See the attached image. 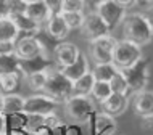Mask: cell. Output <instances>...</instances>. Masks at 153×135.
I'll list each match as a JSON object with an SVG mask.
<instances>
[{
	"label": "cell",
	"mask_w": 153,
	"mask_h": 135,
	"mask_svg": "<svg viewBox=\"0 0 153 135\" xmlns=\"http://www.w3.org/2000/svg\"><path fill=\"white\" fill-rule=\"evenodd\" d=\"M123 27V40H129V42L143 47L148 45L153 40V31L150 24L147 23L143 13H131L126 15L121 23Z\"/></svg>",
	"instance_id": "cell-1"
},
{
	"label": "cell",
	"mask_w": 153,
	"mask_h": 135,
	"mask_svg": "<svg viewBox=\"0 0 153 135\" xmlns=\"http://www.w3.org/2000/svg\"><path fill=\"white\" fill-rule=\"evenodd\" d=\"M44 93L53 98L55 101H66L73 95V82L66 79L63 72L58 68H53V64L48 68L47 74V84L44 87Z\"/></svg>",
	"instance_id": "cell-2"
},
{
	"label": "cell",
	"mask_w": 153,
	"mask_h": 135,
	"mask_svg": "<svg viewBox=\"0 0 153 135\" xmlns=\"http://www.w3.org/2000/svg\"><path fill=\"white\" fill-rule=\"evenodd\" d=\"M65 109L68 117H71L74 122L84 124L94 117L95 101L90 95H71L65 101Z\"/></svg>",
	"instance_id": "cell-3"
},
{
	"label": "cell",
	"mask_w": 153,
	"mask_h": 135,
	"mask_svg": "<svg viewBox=\"0 0 153 135\" xmlns=\"http://www.w3.org/2000/svg\"><path fill=\"white\" fill-rule=\"evenodd\" d=\"M150 63L148 60H145L142 56L137 63H134L132 66L126 68V69H121L124 79L127 82V87H129V95L131 93H137V92H142L145 90L147 84H148V79H150Z\"/></svg>",
	"instance_id": "cell-4"
},
{
	"label": "cell",
	"mask_w": 153,
	"mask_h": 135,
	"mask_svg": "<svg viewBox=\"0 0 153 135\" xmlns=\"http://www.w3.org/2000/svg\"><path fill=\"white\" fill-rule=\"evenodd\" d=\"M140 58H142V47L129 42V40L121 39L116 42V47L113 50V60H111V63L121 71V69H126V68L132 66L134 63H137Z\"/></svg>",
	"instance_id": "cell-5"
},
{
	"label": "cell",
	"mask_w": 153,
	"mask_h": 135,
	"mask_svg": "<svg viewBox=\"0 0 153 135\" xmlns=\"http://www.w3.org/2000/svg\"><path fill=\"white\" fill-rule=\"evenodd\" d=\"M15 55L18 60H32L37 56H47V50L39 35H19L15 42Z\"/></svg>",
	"instance_id": "cell-6"
},
{
	"label": "cell",
	"mask_w": 153,
	"mask_h": 135,
	"mask_svg": "<svg viewBox=\"0 0 153 135\" xmlns=\"http://www.w3.org/2000/svg\"><path fill=\"white\" fill-rule=\"evenodd\" d=\"M58 108V101L45 95L44 92L24 98V114H34V116H48L55 114Z\"/></svg>",
	"instance_id": "cell-7"
},
{
	"label": "cell",
	"mask_w": 153,
	"mask_h": 135,
	"mask_svg": "<svg viewBox=\"0 0 153 135\" xmlns=\"http://www.w3.org/2000/svg\"><path fill=\"white\" fill-rule=\"evenodd\" d=\"M118 40L113 37L111 34L98 37L95 40L89 42V52L90 58L95 64H103V63H111L113 60V50L116 47Z\"/></svg>",
	"instance_id": "cell-8"
},
{
	"label": "cell",
	"mask_w": 153,
	"mask_h": 135,
	"mask_svg": "<svg viewBox=\"0 0 153 135\" xmlns=\"http://www.w3.org/2000/svg\"><path fill=\"white\" fill-rule=\"evenodd\" d=\"M81 31H82V35H84L89 42L98 39V37H103V35L111 34L110 27L106 26V23L98 16L97 11H89V13H85V19H84V24H82Z\"/></svg>",
	"instance_id": "cell-9"
},
{
	"label": "cell",
	"mask_w": 153,
	"mask_h": 135,
	"mask_svg": "<svg viewBox=\"0 0 153 135\" xmlns=\"http://www.w3.org/2000/svg\"><path fill=\"white\" fill-rule=\"evenodd\" d=\"M98 13V16L103 19V21L106 23V26L110 27V31L116 29L119 24L123 23L124 16H126V8H123L121 5H118L116 2H113V0H106V2H103L100 7L95 10Z\"/></svg>",
	"instance_id": "cell-10"
},
{
	"label": "cell",
	"mask_w": 153,
	"mask_h": 135,
	"mask_svg": "<svg viewBox=\"0 0 153 135\" xmlns=\"http://www.w3.org/2000/svg\"><path fill=\"white\" fill-rule=\"evenodd\" d=\"M79 53L81 50L73 42H60L53 48V61H55L56 68H66L76 61Z\"/></svg>",
	"instance_id": "cell-11"
},
{
	"label": "cell",
	"mask_w": 153,
	"mask_h": 135,
	"mask_svg": "<svg viewBox=\"0 0 153 135\" xmlns=\"http://www.w3.org/2000/svg\"><path fill=\"white\" fill-rule=\"evenodd\" d=\"M42 27H44L45 34H47L48 37L53 39V40H58V42H63L66 39V35L69 34V29H68V26H66L61 13L50 15L48 19L44 23Z\"/></svg>",
	"instance_id": "cell-12"
},
{
	"label": "cell",
	"mask_w": 153,
	"mask_h": 135,
	"mask_svg": "<svg viewBox=\"0 0 153 135\" xmlns=\"http://www.w3.org/2000/svg\"><path fill=\"white\" fill-rule=\"evenodd\" d=\"M58 69L63 72V76L66 77V79H69L71 82H74V80H77L79 77L84 76L85 72L90 71V63H89L87 56L81 52L74 63H71L69 66H66V68H58Z\"/></svg>",
	"instance_id": "cell-13"
},
{
	"label": "cell",
	"mask_w": 153,
	"mask_h": 135,
	"mask_svg": "<svg viewBox=\"0 0 153 135\" xmlns=\"http://www.w3.org/2000/svg\"><path fill=\"white\" fill-rule=\"evenodd\" d=\"M129 106V95H124V93H111L102 103L103 113L110 114V116H119L127 109Z\"/></svg>",
	"instance_id": "cell-14"
},
{
	"label": "cell",
	"mask_w": 153,
	"mask_h": 135,
	"mask_svg": "<svg viewBox=\"0 0 153 135\" xmlns=\"http://www.w3.org/2000/svg\"><path fill=\"white\" fill-rule=\"evenodd\" d=\"M134 111L140 117L153 116V92L152 90H142L134 93Z\"/></svg>",
	"instance_id": "cell-15"
},
{
	"label": "cell",
	"mask_w": 153,
	"mask_h": 135,
	"mask_svg": "<svg viewBox=\"0 0 153 135\" xmlns=\"http://www.w3.org/2000/svg\"><path fill=\"white\" fill-rule=\"evenodd\" d=\"M94 130L95 135H114L116 132V121L113 116L106 113L94 114Z\"/></svg>",
	"instance_id": "cell-16"
},
{
	"label": "cell",
	"mask_w": 153,
	"mask_h": 135,
	"mask_svg": "<svg viewBox=\"0 0 153 135\" xmlns=\"http://www.w3.org/2000/svg\"><path fill=\"white\" fill-rule=\"evenodd\" d=\"M13 19L15 26L18 27L19 34H24V35H37L40 31H42V26L37 24L36 21H32L31 18H27L24 13H19V15H13L10 16Z\"/></svg>",
	"instance_id": "cell-17"
},
{
	"label": "cell",
	"mask_w": 153,
	"mask_h": 135,
	"mask_svg": "<svg viewBox=\"0 0 153 135\" xmlns=\"http://www.w3.org/2000/svg\"><path fill=\"white\" fill-rule=\"evenodd\" d=\"M52 66V61L48 60V56H37L32 60H19V68H21L23 76H27L31 72H37V71H44Z\"/></svg>",
	"instance_id": "cell-18"
},
{
	"label": "cell",
	"mask_w": 153,
	"mask_h": 135,
	"mask_svg": "<svg viewBox=\"0 0 153 135\" xmlns=\"http://www.w3.org/2000/svg\"><path fill=\"white\" fill-rule=\"evenodd\" d=\"M24 15L27 18H31L32 21H36L37 24L44 26V23L48 19V16L52 13L48 11V8L45 7V3L40 0V2H34V3H29L26 5V10H24Z\"/></svg>",
	"instance_id": "cell-19"
},
{
	"label": "cell",
	"mask_w": 153,
	"mask_h": 135,
	"mask_svg": "<svg viewBox=\"0 0 153 135\" xmlns=\"http://www.w3.org/2000/svg\"><path fill=\"white\" fill-rule=\"evenodd\" d=\"M24 111V97L19 93L3 95V114H19Z\"/></svg>",
	"instance_id": "cell-20"
},
{
	"label": "cell",
	"mask_w": 153,
	"mask_h": 135,
	"mask_svg": "<svg viewBox=\"0 0 153 135\" xmlns=\"http://www.w3.org/2000/svg\"><path fill=\"white\" fill-rule=\"evenodd\" d=\"M18 37H19V31L15 26L13 19L10 16L0 19V42H16Z\"/></svg>",
	"instance_id": "cell-21"
},
{
	"label": "cell",
	"mask_w": 153,
	"mask_h": 135,
	"mask_svg": "<svg viewBox=\"0 0 153 135\" xmlns=\"http://www.w3.org/2000/svg\"><path fill=\"white\" fill-rule=\"evenodd\" d=\"M90 71H92L95 80H100V82H110L111 77L116 74L119 69L114 66L113 63H103V64H95Z\"/></svg>",
	"instance_id": "cell-22"
},
{
	"label": "cell",
	"mask_w": 153,
	"mask_h": 135,
	"mask_svg": "<svg viewBox=\"0 0 153 135\" xmlns=\"http://www.w3.org/2000/svg\"><path fill=\"white\" fill-rule=\"evenodd\" d=\"M21 76L23 74H0V93H16V89L21 84Z\"/></svg>",
	"instance_id": "cell-23"
},
{
	"label": "cell",
	"mask_w": 153,
	"mask_h": 135,
	"mask_svg": "<svg viewBox=\"0 0 153 135\" xmlns=\"http://www.w3.org/2000/svg\"><path fill=\"white\" fill-rule=\"evenodd\" d=\"M95 82L92 71L85 72L82 77L73 82V95H90V90Z\"/></svg>",
	"instance_id": "cell-24"
},
{
	"label": "cell",
	"mask_w": 153,
	"mask_h": 135,
	"mask_svg": "<svg viewBox=\"0 0 153 135\" xmlns=\"http://www.w3.org/2000/svg\"><path fill=\"white\" fill-rule=\"evenodd\" d=\"M47 74H48V69H44V71L31 72V74L26 76V82L34 93L44 92V87L47 84Z\"/></svg>",
	"instance_id": "cell-25"
},
{
	"label": "cell",
	"mask_w": 153,
	"mask_h": 135,
	"mask_svg": "<svg viewBox=\"0 0 153 135\" xmlns=\"http://www.w3.org/2000/svg\"><path fill=\"white\" fill-rule=\"evenodd\" d=\"M0 74H23L16 55L0 56Z\"/></svg>",
	"instance_id": "cell-26"
},
{
	"label": "cell",
	"mask_w": 153,
	"mask_h": 135,
	"mask_svg": "<svg viewBox=\"0 0 153 135\" xmlns=\"http://www.w3.org/2000/svg\"><path fill=\"white\" fill-rule=\"evenodd\" d=\"M111 87L108 82H100V80H95L92 85V90H90V97H92L94 101H98V103H103L110 95H111Z\"/></svg>",
	"instance_id": "cell-27"
},
{
	"label": "cell",
	"mask_w": 153,
	"mask_h": 135,
	"mask_svg": "<svg viewBox=\"0 0 153 135\" xmlns=\"http://www.w3.org/2000/svg\"><path fill=\"white\" fill-rule=\"evenodd\" d=\"M63 16L66 26L68 29H81L82 24H84V19H85V13L84 11H63L61 13Z\"/></svg>",
	"instance_id": "cell-28"
},
{
	"label": "cell",
	"mask_w": 153,
	"mask_h": 135,
	"mask_svg": "<svg viewBox=\"0 0 153 135\" xmlns=\"http://www.w3.org/2000/svg\"><path fill=\"white\" fill-rule=\"evenodd\" d=\"M108 84H110L111 92L113 93H124V95H129V87H127V82H126V79H124L121 71H118L116 74L111 77V80Z\"/></svg>",
	"instance_id": "cell-29"
},
{
	"label": "cell",
	"mask_w": 153,
	"mask_h": 135,
	"mask_svg": "<svg viewBox=\"0 0 153 135\" xmlns=\"http://www.w3.org/2000/svg\"><path fill=\"white\" fill-rule=\"evenodd\" d=\"M63 11H84L85 13L84 0H63L61 13H63Z\"/></svg>",
	"instance_id": "cell-30"
},
{
	"label": "cell",
	"mask_w": 153,
	"mask_h": 135,
	"mask_svg": "<svg viewBox=\"0 0 153 135\" xmlns=\"http://www.w3.org/2000/svg\"><path fill=\"white\" fill-rule=\"evenodd\" d=\"M7 2H8V11H10V16L24 13V10H26V3H24L23 0H7Z\"/></svg>",
	"instance_id": "cell-31"
},
{
	"label": "cell",
	"mask_w": 153,
	"mask_h": 135,
	"mask_svg": "<svg viewBox=\"0 0 153 135\" xmlns=\"http://www.w3.org/2000/svg\"><path fill=\"white\" fill-rule=\"evenodd\" d=\"M45 3V7L48 8L52 15L55 13H61V8H63V0H42Z\"/></svg>",
	"instance_id": "cell-32"
},
{
	"label": "cell",
	"mask_w": 153,
	"mask_h": 135,
	"mask_svg": "<svg viewBox=\"0 0 153 135\" xmlns=\"http://www.w3.org/2000/svg\"><path fill=\"white\" fill-rule=\"evenodd\" d=\"M15 55V42H0V56Z\"/></svg>",
	"instance_id": "cell-33"
},
{
	"label": "cell",
	"mask_w": 153,
	"mask_h": 135,
	"mask_svg": "<svg viewBox=\"0 0 153 135\" xmlns=\"http://www.w3.org/2000/svg\"><path fill=\"white\" fill-rule=\"evenodd\" d=\"M103 2H106V0H84V5H85V8H87V13L89 11H95Z\"/></svg>",
	"instance_id": "cell-34"
},
{
	"label": "cell",
	"mask_w": 153,
	"mask_h": 135,
	"mask_svg": "<svg viewBox=\"0 0 153 135\" xmlns=\"http://www.w3.org/2000/svg\"><path fill=\"white\" fill-rule=\"evenodd\" d=\"M10 11H8V2L7 0H0V19L2 18H8Z\"/></svg>",
	"instance_id": "cell-35"
},
{
	"label": "cell",
	"mask_w": 153,
	"mask_h": 135,
	"mask_svg": "<svg viewBox=\"0 0 153 135\" xmlns=\"http://www.w3.org/2000/svg\"><path fill=\"white\" fill-rule=\"evenodd\" d=\"M113 2H116L118 5H121L123 8H126V10L127 8H134L139 3L137 0H113Z\"/></svg>",
	"instance_id": "cell-36"
},
{
	"label": "cell",
	"mask_w": 153,
	"mask_h": 135,
	"mask_svg": "<svg viewBox=\"0 0 153 135\" xmlns=\"http://www.w3.org/2000/svg\"><path fill=\"white\" fill-rule=\"evenodd\" d=\"M142 119V127L145 130H153V116H143Z\"/></svg>",
	"instance_id": "cell-37"
},
{
	"label": "cell",
	"mask_w": 153,
	"mask_h": 135,
	"mask_svg": "<svg viewBox=\"0 0 153 135\" xmlns=\"http://www.w3.org/2000/svg\"><path fill=\"white\" fill-rule=\"evenodd\" d=\"M143 16H145V19H147V23L150 24V27H152V31H153V5H150L145 10V13H143Z\"/></svg>",
	"instance_id": "cell-38"
},
{
	"label": "cell",
	"mask_w": 153,
	"mask_h": 135,
	"mask_svg": "<svg viewBox=\"0 0 153 135\" xmlns=\"http://www.w3.org/2000/svg\"><path fill=\"white\" fill-rule=\"evenodd\" d=\"M8 125H7V117L5 114H0V135H7Z\"/></svg>",
	"instance_id": "cell-39"
},
{
	"label": "cell",
	"mask_w": 153,
	"mask_h": 135,
	"mask_svg": "<svg viewBox=\"0 0 153 135\" xmlns=\"http://www.w3.org/2000/svg\"><path fill=\"white\" fill-rule=\"evenodd\" d=\"M7 135H27V132L23 129H13V130H8Z\"/></svg>",
	"instance_id": "cell-40"
},
{
	"label": "cell",
	"mask_w": 153,
	"mask_h": 135,
	"mask_svg": "<svg viewBox=\"0 0 153 135\" xmlns=\"http://www.w3.org/2000/svg\"><path fill=\"white\" fill-rule=\"evenodd\" d=\"M137 2H140V3H145V5H153V0H137Z\"/></svg>",
	"instance_id": "cell-41"
},
{
	"label": "cell",
	"mask_w": 153,
	"mask_h": 135,
	"mask_svg": "<svg viewBox=\"0 0 153 135\" xmlns=\"http://www.w3.org/2000/svg\"><path fill=\"white\" fill-rule=\"evenodd\" d=\"M0 114H3V95H0Z\"/></svg>",
	"instance_id": "cell-42"
},
{
	"label": "cell",
	"mask_w": 153,
	"mask_h": 135,
	"mask_svg": "<svg viewBox=\"0 0 153 135\" xmlns=\"http://www.w3.org/2000/svg\"><path fill=\"white\" fill-rule=\"evenodd\" d=\"M26 5H29V3H34V2H40V0H23Z\"/></svg>",
	"instance_id": "cell-43"
},
{
	"label": "cell",
	"mask_w": 153,
	"mask_h": 135,
	"mask_svg": "<svg viewBox=\"0 0 153 135\" xmlns=\"http://www.w3.org/2000/svg\"><path fill=\"white\" fill-rule=\"evenodd\" d=\"M0 95H2V93H0Z\"/></svg>",
	"instance_id": "cell-44"
}]
</instances>
